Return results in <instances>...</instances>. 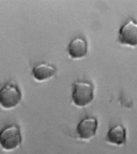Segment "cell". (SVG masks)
<instances>
[{
  "label": "cell",
  "instance_id": "cell-1",
  "mask_svg": "<svg viewBox=\"0 0 137 154\" xmlns=\"http://www.w3.org/2000/svg\"><path fill=\"white\" fill-rule=\"evenodd\" d=\"M94 85L89 82H76L73 87L72 99L79 107H85L91 103L94 99Z\"/></svg>",
  "mask_w": 137,
  "mask_h": 154
},
{
  "label": "cell",
  "instance_id": "cell-2",
  "mask_svg": "<svg viewBox=\"0 0 137 154\" xmlns=\"http://www.w3.org/2000/svg\"><path fill=\"white\" fill-rule=\"evenodd\" d=\"M22 137L20 127L17 125H11L0 132V145L5 150L17 148L21 143Z\"/></svg>",
  "mask_w": 137,
  "mask_h": 154
},
{
  "label": "cell",
  "instance_id": "cell-3",
  "mask_svg": "<svg viewBox=\"0 0 137 154\" xmlns=\"http://www.w3.org/2000/svg\"><path fill=\"white\" fill-rule=\"evenodd\" d=\"M21 96V91L17 85L7 84L0 90V104L5 109L14 108L20 103Z\"/></svg>",
  "mask_w": 137,
  "mask_h": 154
},
{
  "label": "cell",
  "instance_id": "cell-4",
  "mask_svg": "<svg viewBox=\"0 0 137 154\" xmlns=\"http://www.w3.org/2000/svg\"><path fill=\"white\" fill-rule=\"evenodd\" d=\"M119 40L122 44L135 46L137 44V25L136 21L130 20L122 26L119 32Z\"/></svg>",
  "mask_w": 137,
  "mask_h": 154
},
{
  "label": "cell",
  "instance_id": "cell-5",
  "mask_svg": "<svg viewBox=\"0 0 137 154\" xmlns=\"http://www.w3.org/2000/svg\"><path fill=\"white\" fill-rule=\"evenodd\" d=\"M97 128V119L95 117H86L79 122L77 132L80 139L88 140L95 136Z\"/></svg>",
  "mask_w": 137,
  "mask_h": 154
},
{
  "label": "cell",
  "instance_id": "cell-6",
  "mask_svg": "<svg viewBox=\"0 0 137 154\" xmlns=\"http://www.w3.org/2000/svg\"><path fill=\"white\" fill-rule=\"evenodd\" d=\"M68 53L72 58L85 57L88 52V43L85 39L77 38L72 40L68 46Z\"/></svg>",
  "mask_w": 137,
  "mask_h": 154
},
{
  "label": "cell",
  "instance_id": "cell-7",
  "mask_svg": "<svg viewBox=\"0 0 137 154\" xmlns=\"http://www.w3.org/2000/svg\"><path fill=\"white\" fill-rule=\"evenodd\" d=\"M56 72V68L47 63H41L34 67L32 70L33 77L40 81L48 79L55 76Z\"/></svg>",
  "mask_w": 137,
  "mask_h": 154
},
{
  "label": "cell",
  "instance_id": "cell-8",
  "mask_svg": "<svg viewBox=\"0 0 137 154\" xmlns=\"http://www.w3.org/2000/svg\"><path fill=\"white\" fill-rule=\"evenodd\" d=\"M106 140L111 143L121 145L126 141V130L121 125L111 128L107 134Z\"/></svg>",
  "mask_w": 137,
  "mask_h": 154
}]
</instances>
